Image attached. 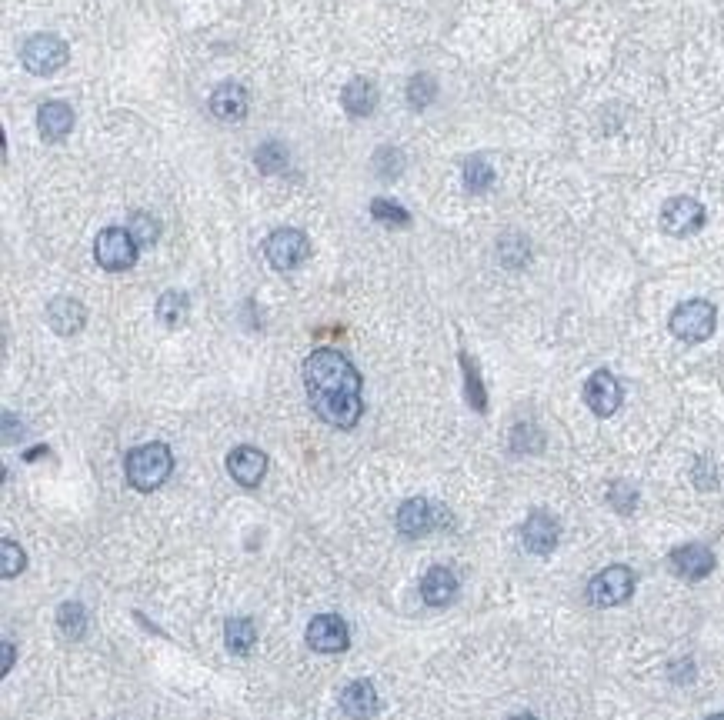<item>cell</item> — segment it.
Here are the masks:
<instances>
[{"label":"cell","mask_w":724,"mask_h":720,"mask_svg":"<svg viewBox=\"0 0 724 720\" xmlns=\"http://www.w3.org/2000/svg\"><path fill=\"white\" fill-rule=\"evenodd\" d=\"M304 387H307V400H311L314 414L327 420L331 427L351 430L357 420H361L364 380L341 350H334V347L314 350V354L304 360Z\"/></svg>","instance_id":"obj_1"},{"label":"cell","mask_w":724,"mask_h":720,"mask_svg":"<svg viewBox=\"0 0 724 720\" xmlns=\"http://www.w3.org/2000/svg\"><path fill=\"white\" fill-rule=\"evenodd\" d=\"M174 470V454L167 444H141L134 447L131 454L124 460V474H127V484L134 490H157L164 484L167 477H171Z\"/></svg>","instance_id":"obj_2"},{"label":"cell","mask_w":724,"mask_h":720,"mask_svg":"<svg viewBox=\"0 0 724 720\" xmlns=\"http://www.w3.org/2000/svg\"><path fill=\"white\" fill-rule=\"evenodd\" d=\"M671 334L684 340V344H701V340H708L714 334V327H718V310H714L711 300H684L671 310V320H668Z\"/></svg>","instance_id":"obj_3"},{"label":"cell","mask_w":724,"mask_h":720,"mask_svg":"<svg viewBox=\"0 0 724 720\" xmlns=\"http://www.w3.org/2000/svg\"><path fill=\"white\" fill-rule=\"evenodd\" d=\"M67 57H71V50H67V44L57 34H34L21 47V64L37 77L57 74L67 64Z\"/></svg>","instance_id":"obj_4"},{"label":"cell","mask_w":724,"mask_h":720,"mask_svg":"<svg viewBox=\"0 0 724 720\" xmlns=\"http://www.w3.org/2000/svg\"><path fill=\"white\" fill-rule=\"evenodd\" d=\"M137 240L127 227H104L94 240V260L104 270H131L137 264Z\"/></svg>","instance_id":"obj_5"},{"label":"cell","mask_w":724,"mask_h":720,"mask_svg":"<svg viewBox=\"0 0 724 720\" xmlns=\"http://www.w3.org/2000/svg\"><path fill=\"white\" fill-rule=\"evenodd\" d=\"M264 257L271 260L274 270H297L311 257V240H307L304 230L281 227L264 240Z\"/></svg>","instance_id":"obj_6"},{"label":"cell","mask_w":724,"mask_h":720,"mask_svg":"<svg viewBox=\"0 0 724 720\" xmlns=\"http://www.w3.org/2000/svg\"><path fill=\"white\" fill-rule=\"evenodd\" d=\"M634 594V570L624 564L604 567L601 574L591 577L588 584V600L594 607H618Z\"/></svg>","instance_id":"obj_7"},{"label":"cell","mask_w":724,"mask_h":720,"mask_svg":"<svg viewBox=\"0 0 724 720\" xmlns=\"http://www.w3.org/2000/svg\"><path fill=\"white\" fill-rule=\"evenodd\" d=\"M704 227V207L694 197H671L661 207V230L671 237H691Z\"/></svg>","instance_id":"obj_8"},{"label":"cell","mask_w":724,"mask_h":720,"mask_svg":"<svg viewBox=\"0 0 724 720\" xmlns=\"http://www.w3.org/2000/svg\"><path fill=\"white\" fill-rule=\"evenodd\" d=\"M441 524H444V510L424 497L404 500L398 510V530L404 537H424L431 534V530H438Z\"/></svg>","instance_id":"obj_9"},{"label":"cell","mask_w":724,"mask_h":720,"mask_svg":"<svg viewBox=\"0 0 724 720\" xmlns=\"http://www.w3.org/2000/svg\"><path fill=\"white\" fill-rule=\"evenodd\" d=\"M307 644L317 654H337V650H347V644H351V630H347L341 617L321 614L307 624Z\"/></svg>","instance_id":"obj_10"},{"label":"cell","mask_w":724,"mask_h":720,"mask_svg":"<svg viewBox=\"0 0 724 720\" xmlns=\"http://www.w3.org/2000/svg\"><path fill=\"white\" fill-rule=\"evenodd\" d=\"M558 537H561V524L548 514V510H531L521 527L524 550H531V554H538V557L551 554V550L558 547Z\"/></svg>","instance_id":"obj_11"},{"label":"cell","mask_w":724,"mask_h":720,"mask_svg":"<svg viewBox=\"0 0 724 720\" xmlns=\"http://www.w3.org/2000/svg\"><path fill=\"white\" fill-rule=\"evenodd\" d=\"M621 384L611 370H594L584 384V404H588L598 417H611L621 407Z\"/></svg>","instance_id":"obj_12"},{"label":"cell","mask_w":724,"mask_h":720,"mask_svg":"<svg viewBox=\"0 0 724 720\" xmlns=\"http://www.w3.org/2000/svg\"><path fill=\"white\" fill-rule=\"evenodd\" d=\"M668 564L684 580H704L714 570V554L704 544H681L671 550Z\"/></svg>","instance_id":"obj_13"},{"label":"cell","mask_w":724,"mask_h":720,"mask_svg":"<svg viewBox=\"0 0 724 720\" xmlns=\"http://www.w3.org/2000/svg\"><path fill=\"white\" fill-rule=\"evenodd\" d=\"M264 470H267L264 450L241 444V447H234L231 454H227V474H231L241 487H257L264 480Z\"/></svg>","instance_id":"obj_14"},{"label":"cell","mask_w":724,"mask_h":720,"mask_svg":"<svg viewBox=\"0 0 724 720\" xmlns=\"http://www.w3.org/2000/svg\"><path fill=\"white\" fill-rule=\"evenodd\" d=\"M207 107H211V114L217 120H224V124H234V120H244L247 117V107H251V97H247V90L241 84H221L214 87L211 100H207Z\"/></svg>","instance_id":"obj_15"},{"label":"cell","mask_w":724,"mask_h":720,"mask_svg":"<svg viewBox=\"0 0 724 720\" xmlns=\"http://www.w3.org/2000/svg\"><path fill=\"white\" fill-rule=\"evenodd\" d=\"M47 324H51L54 334L71 337L87 324V310L81 300L74 297H54L51 304H47Z\"/></svg>","instance_id":"obj_16"},{"label":"cell","mask_w":724,"mask_h":720,"mask_svg":"<svg viewBox=\"0 0 724 720\" xmlns=\"http://www.w3.org/2000/svg\"><path fill=\"white\" fill-rule=\"evenodd\" d=\"M341 710L351 720H368L378 714V690L371 680H351L341 690Z\"/></svg>","instance_id":"obj_17"},{"label":"cell","mask_w":724,"mask_h":720,"mask_svg":"<svg viewBox=\"0 0 724 720\" xmlns=\"http://www.w3.org/2000/svg\"><path fill=\"white\" fill-rule=\"evenodd\" d=\"M71 127H74V110L71 104H64V100H47V104L37 110V130H41V137L51 140V144L64 140L71 134Z\"/></svg>","instance_id":"obj_18"},{"label":"cell","mask_w":724,"mask_h":720,"mask_svg":"<svg viewBox=\"0 0 724 720\" xmlns=\"http://www.w3.org/2000/svg\"><path fill=\"white\" fill-rule=\"evenodd\" d=\"M458 597V577L448 567H431L421 580V600L428 607H448Z\"/></svg>","instance_id":"obj_19"},{"label":"cell","mask_w":724,"mask_h":720,"mask_svg":"<svg viewBox=\"0 0 724 720\" xmlns=\"http://www.w3.org/2000/svg\"><path fill=\"white\" fill-rule=\"evenodd\" d=\"M341 107L351 117H371L378 110V87L364 77H354L351 84L341 90Z\"/></svg>","instance_id":"obj_20"},{"label":"cell","mask_w":724,"mask_h":720,"mask_svg":"<svg viewBox=\"0 0 724 720\" xmlns=\"http://www.w3.org/2000/svg\"><path fill=\"white\" fill-rule=\"evenodd\" d=\"M224 644L231 654H251L257 644V627L251 617H231L224 624Z\"/></svg>","instance_id":"obj_21"},{"label":"cell","mask_w":724,"mask_h":720,"mask_svg":"<svg viewBox=\"0 0 724 720\" xmlns=\"http://www.w3.org/2000/svg\"><path fill=\"white\" fill-rule=\"evenodd\" d=\"M187 314H191V300H187V294H181V290H167V294H161V300H157V317H161V324L167 327H181Z\"/></svg>","instance_id":"obj_22"},{"label":"cell","mask_w":724,"mask_h":720,"mask_svg":"<svg viewBox=\"0 0 724 720\" xmlns=\"http://www.w3.org/2000/svg\"><path fill=\"white\" fill-rule=\"evenodd\" d=\"M491 184H494V167L488 157L474 154L471 160H464V187H468L471 194H484V190H491Z\"/></svg>","instance_id":"obj_23"},{"label":"cell","mask_w":724,"mask_h":720,"mask_svg":"<svg viewBox=\"0 0 724 720\" xmlns=\"http://www.w3.org/2000/svg\"><path fill=\"white\" fill-rule=\"evenodd\" d=\"M57 627H61V634L67 640H81L87 634V610L71 600V604H61L57 607Z\"/></svg>","instance_id":"obj_24"},{"label":"cell","mask_w":724,"mask_h":720,"mask_svg":"<svg viewBox=\"0 0 724 720\" xmlns=\"http://www.w3.org/2000/svg\"><path fill=\"white\" fill-rule=\"evenodd\" d=\"M461 367H464V394H468V404L478 410V414H484V410H488V394H484L478 364H474L468 354H461Z\"/></svg>","instance_id":"obj_25"},{"label":"cell","mask_w":724,"mask_h":720,"mask_svg":"<svg viewBox=\"0 0 724 720\" xmlns=\"http://www.w3.org/2000/svg\"><path fill=\"white\" fill-rule=\"evenodd\" d=\"M254 164L261 174L267 177H274V174H281V170L287 167V147L284 144H277V140H267V144H261L254 150Z\"/></svg>","instance_id":"obj_26"},{"label":"cell","mask_w":724,"mask_h":720,"mask_svg":"<svg viewBox=\"0 0 724 720\" xmlns=\"http://www.w3.org/2000/svg\"><path fill=\"white\" fill-rule=\"evenodd\" d=\"M434 97H438V80H434L431 74H414V77L408 80V100H411V107L424 110Z\"/></svg>","instance_id":"obj_27"},{"label":"cell","mask_w":724,"mask_h":720,"mask_svg":"<svg viewBox=\"0 0 724 720\" xmlns=\"http://www.w3.org/2000/svg\"><path fill=\"white\" fill-rule=\"evenodd\" d=\"M371 214H374V220H381V224H391V227H408V224H411L408 210H404L401 204H394V200H384V197H374V200H371Z\"/></svg>","instance_id":"obj_28"},{"label":"cell","mask_w":724,"mask_h":720,"mask_svg":"<svg viewBox=\"0 0 724 720\" xmlns=\"http://www.w3.org/2000/svg\"><path fill=\"white\" fill-rule=\"evenodd\" d=\"M127 230H131V237L137 240V247H151L154 240L161 237V224H157L151 214H144V210H137V214L131 217Z\"/></svg>","instance_id":"obj_29"},{"label":"cell","mask_w":724,"mask_h":720,"mask_svg":"<svg viewBox=\"0 0 724 720\" xmlns=\"http://www.w3.org/2000/svg\"><path fill=\"white\" fill-rule=\"evenodd\" d=\"M511 447L518 450V454H538L544 447V434L534 424H518L511 430Z\"/></svg>","instance_id":"obj_30"},{"label":"cell","mask_w":724,"mask_h":720,"mask_svg":"<svg viewBox=\"0 0 724 720\" xmlns=\"http://www.w3.org/2000/svg\"><path fill=\"white\" fill-rule=\"evenodd\" d=\"M0 557H4V567H0V574H4V580L17 577V574H21V570L27 567V554L14 544L11 537L0 540Z\"/></svg>","instance_id":"obj_31"},{"label":"cell","mask_w":724,"mask_h":720,"mask_svg":"<svg viewBox=\"0 0 724 720\" xmlns=\"http://www.w3.org/2000/svg\"><path fill=\"white\" fill-rule=\"evenodd\" d=\"M608 504L618 510V514H631V510L638 507V490L631 484H624V480H614L608 487Z\"/></svg>","instance_id":"obj_32"},{"label":"cell","mask_w":724,"mask_h":720,"mask_svg":"<svg viewBox=\"0 0 724 720\" xmlns=\"http://www.w3.org/2000/svg\"><path fill=\"white\" fill-rule=\"evenodd\" d=\"M374 170H378L381 177H398L401 170H404V157H401V150H394V147H381L378 154H374Z\"/></svg>","instance_id":"obj_33"},{"label":"cell","mask_w":724,"mask_h":720,"mask_svg":"<svg viewBox=\"0 0 724 720\" xmlns=\"http://www.w3.org/2000/svg\"><path fill=\"white\" fill-rule=\"evenodd\" d=\"M694 480H698L701 490H708L718 484V477H708V460H698V467H694Z\"/></svg>","instance_id":"obj_34"},{"label":"cell","mask_w":724,"mask_h":720,"mask_svg":"<svg viewBox=\"0 0 724 720\" xmlns=\"http://www.w3.org/2000/svg\"><path fill=\"white\" fill-rule=\"evenodd\" d=\"M11 667H14V644H11V640H4V674Z\"/></svg>","instance_id":"obj_35"},{"label":"cell","mask_w":724,"mask_h":720,"mask_svg":"<svg viewBox=\"0 0 724 720\" xmlns=\"http://www.w3.org/2000/svg\"><path fill=\"white\" fill-rule=\"evenodd\" d=\"M508 720H538V717H531V714H518V717H508Z\"/></svg>","instance_id":"obj_36"},{"label":"cell","mask_w":724,"mask_h":720,"mask_svg":"<svg viewBox=\"0 0 724 720\" xmlns=\"http://www.w3.org/2000/svg\"><path fill=\"white\" fill-rule=\"evenodd\" d=\"M708 720H724V714H711Z\"/></svg>","instance_id":"obj_37"}]
</instances>
